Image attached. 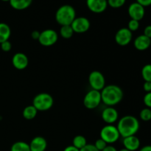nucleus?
<instances>
[{
  "label": "nucleus",
  "mask_w": 151,
  "mask_h": 151,
  "mask_svg": "<svg viewBox=\"0 0 151 151\" xmlns=\"http://www.w3.org/2000/svg\"><path fill=\"white\" fill-rule=\"evenodd\" d=\"M94 145L99 151H102L103 150H104V149L106 148V147H107V145H108L104 140H103L101 138H100L96 140Z\"/></svg>",
  "instance_id": "cd10ccee"
},
{
  "label": "nucleus",
  "mask_w": 151,
  "mask_h": 151,
  "mask_svg": "<svg viewBox=\"0 0 151 151\" xmlns=\"http://www.w3.org/2000/svg\"><path fill=\"white\" fill-rule=\"evenodd\" d=\"M87 145V140L85 137L82 135H78L74 137L72 140V145L78 148V150H81L83 147H85Z\"/></svg>",
  "instance_id": "4be33fe9"
},
{
  "label": "nucleus",
  "mask_w": 151,
  "mask_h": 151,
  "mask_svg": "<svg viewBox=\"0 0 151 151\" xmlns=\"http://www.w3.org/2000/svg\"><path fill=\"white\" fill-rule=\"evenodd\" d=\"M55 18L57 23L60 26L71 25L76 18V11L72 5L64 4L58 9Z\"/></svg>",
  "instance_id": "7ed1b4c3"
},
{
  "label": "nucleus",
  "mask_w": 151,
  "mask_h": 151,
  "mask_svg": "<svg viewBox=\"0 0 151 151\" xmlns=\"http://www.w3.org/2000/svg\"><path fill=\"white\" fill-rule=\"evenodd\" d=\"M143 35H145V36H147V38L151 39V25H147V26H146L145 27Z\"/></svg>",
  "instance_id": "2f4dec72"
},
{
  "label": "nucleus",
  "mask_w": 151,
  "mask_h": 151,
  "mask_svg": "<svg viewBox=\"0 0 151 151\" xmlns=\"http://www.w3.org/2000/svg\"><path fill=\"white\" fill-rule=\"evenodd\" d=\"M87 7L94 13H103L107 9V0H86Z\"/></svg>",
  "instance_id": "ddd939ff"
},
{
  "label": "nucleus",
  "mask_w": 151,
  "mask_h": 151,
  "mask_svg": "<svg viewBox=\"0 0 151 151\" xmlns=\"http://www.w3.org/2000/svg\"><path fill=\"white\" fill-rule=\"evenodd\" d=\"M10 151H30L28 143L23 141H18L10 147Z\"/></svg>",
  "instance_id": "412c9836"
},
{
  "label": "nucleus",
  "mask_w": 151,
  "mask_h": 151,
  "mask_svg": "<svg viewBox=\"0 0 151 151\" xmlns=\"http://www.w3.org/2000/svg\"><path fill=\"white\" fill-rule=\"evenodd\" d=\"M101 103V93L97 90L91 89L88 91L83 98L84 106L89 110L95 109Z\"/></svg>",
  "instance_id": "423d86ee"
},
{
  "label": "nucleus",
  "mask_w": 151,
  "mask_h": 151,
  "mask_svg": "<svg viewBox=\"0 0 151 151\" xmlns=\"http://www.w3.org/2000/svg\"><path fill=\"white\" fill-rule=\"evenodd\" d=\"M102 102L106 106L114 107L119 104L123 99L124 93L122 88L116 85L106 86L100 91Z\"/></svg>",
  "instance_id": "f03ea898"
},
{
  "label": "nucleus",
  "mask_w": 151,
  "mask_h": 151,
  "mask_svg": "<svg viewBox=\"0 0 151 151\" xmlns=\"http://www.w3.org/2000/svg\"><path fill=\"white\" fill-rule=\"evenodd\" d=\"M140 24L139 21L134 20V19H131V20L128 22V29H129L131 32H135V31L138 30L139 28Z\"/></svg>",
  "instance_id": "bb28decb"
},
{
  "label": "nucleus",
  "mask_w": 151,
  "mask_h": 151,
  "mask_svg": "<svg viewBox=\"0 0 151 151\" xmlns=\"http://www.w3.org/2000/svg\"><path fill=\"white\" fill-rule=\"evenodd\" d=\"M40 36V32L38 30H34L32 31V33H31V37H32V39L37 40L38 41V38H39Z\"/></svg>",
  "instance_id": "f704fd0d"
},
{
  "label": "nucleus",
  "mask_w": 151,
  "mask_h": 151,
  "mask_svg": "<svg viewBox=\"0 0 151 151\" xmlns=\"http://www.w3.org/2000/svg\"><path fill=\"white\" fill-rule=\"evenodd\" d=\"M143 103L147 108L151 109V92L146 93L143 97Z\"/></svg>",
  "instance_id": "c85d7f7f"
},
{
  "label": "nucleus",
  "mask_w": 151,
  "mask_h": 151,
  "mask_svg": "<svg viewBox=\"0 0 151 151\" xmlns=\"http://www.w3.org/2000/svg\"><path fill=\"white\" fill-rule=\"evenodd\" d=\"M143 89L146 93L151 92V82L145 81L144 84H143Z\"/></svg>",
  "instance_id": "473e14b6"
},
{
  "label": "nucleus",
  "mask_w": 151,
  "mask_h": 151,
  "mask_svg": "<svg viewBox=\"0 0 151 151\" xmlns=\"http://www.w3.org/2000/svg\"><path fill=\"white\" fill-rule=\"evenodd\" d=\"M122 144L124 145V148L129 151H136L139 149L141 142L139 139L136 135H134L123 138Z\"/></svg>",
  "instance_id": "2eb2a0df"
},
{
  "label": "nucleus",
  "mask_w": 151,
  "mask_h": 151,
  "mask_svg": "<svg viewBox=\"0 0 151 151\" xmlns=\"http://www.w3.org/2000/svg\"><path fill=\"white\" fill-rule=\"evenodd\" d=\"M30 151H45L47 147V142L42 137H35L29 144Z\"/></svg>",
  "instance_id": "dca6fc26"
},
{
  "label": "nucleus",
  "mask_w": 151,
  "mask_h": 151,
  "mask_svg": "<svg viewBox=\"0 0 151 151\" xmlns=\"http://www.w3.org/2000/svg\"><path fill=\"white\" fill-rule=\"evenodd\" d=\"M119 151H129V150H127V149H125V148H122V149H121V150H119Z\"/></svg>",
  "instance_id": "58836bf2"
},
{
  "label": "nucleus",
  "mask_w": 151,
  "mask_h": 151,
  "mask_svg": "<svg viewBox=\"0 0 151 151\" xmlns=\"http://www.w3.org/2000/svg\"><path fill=\"white\" fill-rule=\"evenodd\" d=\"M63 151H80V150H78V148L74 147V146L72 145H69L67 146V147H65Z\"/></svg>",
  "instance_id": "c9c22d12"
},
{
  "label": "nucleus",
  "mask_w": 151,
  "mask_h": 151,
  "mask_svg": "<svg viewBox=\"0 0 151 151\" xmlns=\"http://www.w3.org/2000/svg\"><path fill=\"white\" fill-rule=\"evenodd\" d=\"M74 31L72 29L71 25H64L61 26L60 29V35L62 38L65 39H69L71 38L74 35Z\"/></svg>",
  "instance_id": "5701e85b"
},
{
  "label": "nucleus",
  "mask_w": 151,
  "mask_h": 151,
  "mask_svg": "<svg viewBox=\"0 0 151 151\" xmlns=\"http://www.w3.org/2000/svg\"><path fill=\"white\" fill-rule=\"evenodd\" d=\"M0 45H1V50L5 52H7L10 51L12 49V44L9 41H4V42L0 44Z\"/></svg>",
  "instance_id": "c756f323"
},
{
  "label": "nucleus",
  "mask_w": 151,
  "mask_h": 151,
  "mask_svg": "<svg viewBox=\"0 0 151 151\" xmlns=\"http://www.w3.org/2000/svg\"><path fill=\"white\" fill-rule=\"evenodd\" d=\"M9 2L14 10H23L31 5L32 0H10Z\"/></svg>",
  "instance_id": "a211bd4d"
},
{
  "label": "nucleus",
  "mask_w": 151,
  "mask_h": 151,
  "mask_svg": "<svg viewBox=\"0 0 151 151\" xmlns=\"http://www.w3.org/2000/svg\"><path fill=\"white\" fill-rule=\"evenodd\" d=\"M140 119L145 122H148L151 120V109L149 108H145L142 109L139 113Z\"/></svg>",
  "instance_id": "393cba45"
},
{
  "label": "nucleus",
  "mask_w": 151,
  "mask_h": 151,
  "mask_svg": "<svg viewBox=\"0 0 151 151\" xmlns=\"http://www.w3.org/2000/svg\"><path fill=\"white\" fill-rule=\"evenodd\" d=\"M53 104L54 100L51 94L42 92L34 97L32 105L38 110V111H47L52 107Z\"/></svg>",
  "instance_id": "20e7f679"
},
{
  "label": "nucleus",
  "mask_w": 151,
  "mask_h": 151,
  "mask_svg": "<svg viewBox=\"0 0 151 151\" xmlns=\"http://www.w3.org/2000/svg\"><path fill=\"white\" fill-rule=\"evenodd\" d=\"M133 38V34L131 31L127 27H122L118 29L114 36V40L118 45L125 47L131 42Z\"/></svg>",
  "instance_id": "1a4fd4ad"
},
{
  "label": "nucleus",
  "mask_w": 151,
  "mask_h": 151,
  "mask_svg": "<svg viewBox=\"0 0 151 151\" xmlns=\"http://www.w3.org/2000/svg\"><path fill=\"white\" fill-rule=\"evenodd\" d=\"M2 1H10V0H1Z\"/></svg>",
  "instance_id": "ea45409f"
},
{
  "label": "nucleus",
  "mask_w": 151,
  "mask_h": 151,
  "mask_svg": "<svg viewBox=\"0 0 151 151\" xmlns=\"http://www.w3.org/2000/svg\"><path fill=\"white\" fill-rule=\"evenodd\" d=\"M37 114H38V110L32 105H30V106H26L24 109L22 111V116L27 120H32L34 118H35Z\"/></svg>",
  "instance_id": "aec40b11"
},
{
  "label": "nucleus",
  "mask_w": 151,
  "mask_h": 151,
  "mask_svg": "<svg viewBox=\"0 0 151 151\" xmlns=\"http://www.w3.org/2000/svg\"><path fill=\"white\" fill-rule=\"evenodd\" d=\"M128 13L131 19L137 21H141L145 15V8L142 4H139L138 2L131 3L129 5L128 9Z\"/></svg>",
  "instance_id": "9b49d317"
},
{
  "label": "nucleus",
  "mask_w": 151,
  "mask_h": 151,
  "mask_svg": "<svg viewBox=\"0 0 151 151\" xmlns=\"http://www.w3.org/2000/svg\"><path fill=\"white\" fill-rule=\"evenodd\" d=\"M118 131L120 137H128L137 134L140 128V123L139 119L132 115L124 116L118 121Z\"/></svg>",
  "instance_id": "f257e3e1"
},
{
  "label": "nucleus",
  "mask_w": 151,
  "mask_h": 151,
  "mask_svg": "<svg viewBox=\"0 0 151 151\" xmlns=\"http://www.w3.org/2000/svg\"><path fill=\"white\" fill-rule=\"evenodd\" d=\"M11 35V29L7 24L0 22V44L9 41Z\"/></svg>",
  "instance_id": "6ab92c4d"
},
{
  "label": "nucleus",
  "mask_w": 151,
  "mask_h": 151,
  "mask_svg": "<svg viewBox=\"0 0 151 151\" xmlns=\"http://www.w3.org/2000/svg\"><path fill=\"white\" fill-rule=\"evenodd\" d=\"M91 24L89 20L84 16L76 17L71 24L72 29L75 33H84L89 29Z\"/></svg>",
  "instance_id": "9d476101"
},
{
  "label": "nucleus",
  "mask_w": 151,
  "mask_h": 151,
  "mask_svg": "<svg viewBox=\"0 0 151 151\" xmlns=\"http://www.w3.org/2000/svg\"><path fill=\"white\" fill-rule=\"evenodd\" d=\"M12 64L18 70H23L29 64L28 57L23 52H17L12 58Z\"/></svg>",
  "instance_id": "4468645a"
},
{
  "label": "nucleus",
  "mask_w": 151,
  "mask_h": 151,
  "mask_svg": "<svg viewBox=\"0 0 151 151\" xmlns=\"http://www.w3.org/2000/svg\"><path fill=\"white\" fill-rule=\"evenodd\" d=\"M136 1L145 7L151 5V0H136Z\"/></svg>",
  "instance_id": "72a5a7b5"
},
{
  "label": "nucleus",
  "mask_w": 151,
  "mask_h": 151,
  "mask_svg": "<svg viewBox=\"0 0 151 151\" xmlns=\"http://www.w3.org/2000/svg\"><path fill=\"white\" fill-rule=\"evenodd\" d=\"M102 151H118L116 150V148L115 147H114V146L112 145H107V147H106V148L104 149V150H103Z\"/></svg>",
  "instance_id": "e433bc0d"
},
{
  "label": "nucleus",
  "mask_w": 151,
  "mask_h": 151,
  "mask_svg": "<svg viewBox=\"0 0 151 151\" xmlns=\"http://www.w3.org/2000/svg\"><path fill=\"white\" fill-rule=\"evenodd\" d=\"M58 40V35L55 30L52 29H47L40 32L38 42L44 47H51L56 44Z\"/></svg>",
  "instance_id": "0eeeda50"
},
{
  "label": "nucleus",
  "mask_w": 151,
  "mask_h": 151,
  "mask_svg": "<svg viewBox=\"0 0 151 151\" xmlns=\"http://www.w3.org/2000/svg\"><path fill=\"white\" fill-rule=\"evenodd\" d=\"M142 77L145 81L151 82V64H145L142 69Z\"/></svg>",
  "instance_id": "b1692460"
},
{
  "label": "nucleus",
  "mask_w": 151,
  "mask_h": 151,
  "mask_svg": "<svg viewBox=\"0 0 151 151\" xmlns=\"http://www.w3.org/2000/svg\"><path fill=\"white\" fill-rule=\"evenodd\" d=\"M100 138L108 145H111L119 140L120 135L116 126L114 125H106L101 129L100 133Z\"/></svg>",
  "instance_id": "39448f33"
},
{
  "label": "nucleus",
  "mask_w": 151,
  "mask_h": 151,
  "mask_svg": "<svg viewBox=\"0 0 151 151\" xmlns=\"http://www.w3.org/2000/svg\"><path fill=\"white\" fill-rule=\"evenodd\" d=\"M88 83L91 89L100 91L106 86V78L102 72L94 70L88 75Z\"/></svg>",
  "instance_id": "6e6552de"
},
{
  "label": "nucleus",
  "mask_w": 151,
  "mask_h": 151,
  "mask_svg": "<svg viewBox=\"0 0 151 151\" xmlns=\"http://www.w3.org/2000/svg\"><path fill=\"white\" fill-rule=\"evenodd\" d=\"M107 2L108 6L116 9L122 7L126 2V0H107Z\"/></svg>",
  "instance_id": "a878e982"
},
{
  "label": "nucleus",
  "mask_w": 151,
  "mask_h": 151,
  "mask_svg": "<svg viewBox=\"0 0 151 151\" xmlns=\"http://www.w3.org/2000/svg\"><path fill=\"white\" fill-rule=\"evenodd\" d=\"M80 151H99V150L94 147V145L87 144L85 147H83L81 150H80Z\"/></svg>",
  "instance_id": "7c9ffc66"
},
{
  "label": "nucleus",
  "mask_w": 151,
  "mask_h": 151,
  "mask_svg": "<svg viewBox=\"0 0 151 151\" xmlns=\"http://www.w3.org/2000/svg\"><path fill=\"white\" fill-rule=\"evenodd\" d=\"M139 151H151V145H145L142 147Z\"/></svg>",
  "instance_id": "4c0bfd02"
},
{
  "label": "nucleus",
  "mask_w": 151,
  "mask_h": 151,
  "mask_svg": "<svg viewBox=\"0 0 151 151\" xmlns=\"http://www.w3.org/2000/svg\"><path fill=\"white\" fill-rule=\"evenodd\" d=\"M134 46L139 51H145L150 48L151 46V39L145 35H140L134 39Z\"/></svg>",
  "instance_id": "f3484780"
},
{
  "label": "nucleus",
  "mask_w": 151,
  "mask_h": 151,
  "mask_svg": "<svg viewBox=\"0 0 151 151\" xmlns=\"http://www.w3.org/2000/svg\"><path fill=\"white\" fill-rule=\"evenodd\" d=\"M101 117L107 125H113L119 119V113L114 107L107 106L102 111Z\"/></svg>",
  "instance_id": "f8f14e48"
}]
</instances>
